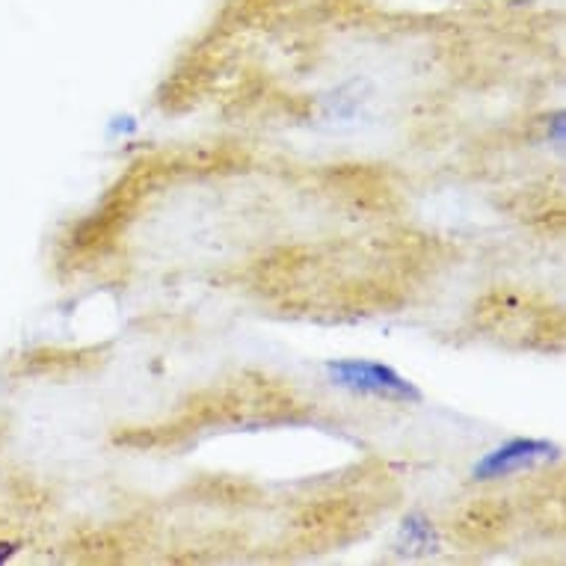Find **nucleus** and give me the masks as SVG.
<instances>
[{
    "mask_svg": "<svg viewBox=\"0 0 566 566\" xmlns=\"http://www.w3.org/2000/svg\"><path fill=\"white\" fill-rule=\"evenodd\" d=\"M552 453V445L546 442H510L504 448H499L495 453H490L487 460L478 466V472L474 474H483V478H499V474H508L513 469H520L525 462L531 460H540V457H548Z\"/></svg>",
    "mask_w": 566,
    "mask_h": 566,
    "instance_id": "2",
    "label": "nucleus"
},
{
    "mask_svg": "<svg viewBox=\"0 0 566 566\" xmlns=\"http://www.w3.org/2000/svg\"><path fill=\"white\" fill-rule=\"evenodd\" d=\"M330 377L344 388H356V392H369V395L383 397H418V392L406 383L401 374H395L380 362H332Z\"/></svg>",
    "mask_w": 566,
    "mask_h": 566,
    "instance_id": "1",
    "label": "nucleus"
}]
</instances>
